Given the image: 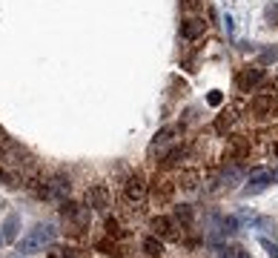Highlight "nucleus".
Instances as JSON below:
<instances>
[{
	"mask_svg": "<svg viewBox=\"0 0 278 258\" xmlns=\"http://www.w3.org/2000/svg\"><path fill=\"white\" fill-rule=\"evenodd\" d=\"M273 60H278V46H270V49H264V52L258 55V63H261V66L273 63Z\"/></svg>",
	"mask_w": 278,
	"mask_h": 258,
	"instance_id": "obj_17",
	"label": "nucleus"
},
{
	"mask_svg": "<svg viewBox=\"0 0 278 258\" xmlns=\"http://www.w3.org/2000/svg\"><path fill=\"white\" fill-rule=\"evenodd\" d=\"M0 141H3V129H0Z\"/></svg>",
	"mask_w": 278,
	"mask_h": 258,
	"instance_id": "obj_28",
	"label": "nucleus"
},
{
	"mask_svg": "<svg viewBox=\"0 0 278 258\" xmlns=\"http://www.w3.org/2000/svg\"><path fill=\"white\" fill-rule=\"evenodd\" d=\"M178 218H186V221H189V218H192V210H189V207H178Z\"/></svg>",
	"mask_w": 278,
	"mask_h": 258,
	"instance_id": "obj_26",
	"label": "nucleus"
},
{
	"mask_svg": "<svg viewBox=\"0 0 278 258\" xmlns=\"http://www.w3.org/2000/svg\"><path fill=\"white\" fill-rule=\"evenodd\" d=\"M181 6H184L186 12H198L201 9V0H181Z\"/></svg>",
	"mask_w": 278,
	"mask_h": 258,
	"instance_id": "obj_23",
	"label": "nucleus"
},
{
	"mask_svg": "<svg viewBox=\"0 0 278 258\" xmlns=\"http://www.w3.org/2000/svg\"><path fill=\"white\" fill-rule=\"evenodd\" d=\"M276 106H278L276 95H255L253 104H250V112L258 115V118H267V115H273V112H276Z\"/></svg>",
	"mask_w": 278,
	"mask_h": 258,
	"instance_id": "obj_5",
	"label": "nucleus"
},
{
	"mask_svg": "<svg viewBox=\"0 0 278 258\" xmlns=\"http://www.w3.org/2000/svg\"><path fill=\"white\" fill-rule=\"evenodd\" d=\"M247 152H250V143L244 141V138H230V158H232V161L244 158Z\"/></svg>",
	"mask_w": 278,
	"mask_h": 258,
	"instance_id": "obj_11",
	"label": "nucleus"
},
{
	"mask_svg": "<svg viewBox=\"0 0 278 258\" xmlns=\"http://www.w3.org/2000/svg\"><path fill=\"white\" fill-rule=\"evenodd\" d=\"M52 241H55V227L37 224L35 230H29V233L23 235V241H17V253H20V256H32V253L46 250Z\"/></svg>",
	"mask_w": 278,
	"mask_h": 258,
	"instance_id": "obj_1",
	"label": "nucleus"
},
{
	"mask_svg": "<svg viewBox=\"0 0 278 258\" xmlns=\"http://www.w3.org/2000/svg\"><path fill=\"white\" fill-rule=\"evenodd\" d=\"M258 244L267 250V256H270V258H278V244H273L270 238H264V235H261V238H258Z\"/></svg>",
	"mask_w": 278,
	"mask_h": 258,
	"instance_id": "obj_19",
	"label": "nucleus"
},
{
	"mask_svg": "<svg viewBox=\"0 0 278 258\" xmlns=\"http://www.w3.org/2000/svg\"><path fill=\"white\" fill-rule=\"evenodd\" d=\"M0 241H3V235H0Z\"/></svg>",
	"mask_w": 278,
	"mask_h": 258,
	"instance_id": "obj_31",
	"label": "nucleus"
},
{
	"mask_svg": "<svg viewBox=\"0 0 278 258\" xmlns=\"http://www.w3.org/2000/svg\"><path fill=\"white\" fill-rule=\"evenodd\" d=\"M181 158H186V149H181V146H178V149H172V152L163 158V164H166V166H175V164H181Z\"/></svg>",
	"mask_w": 278,
	"mask_h": 258,
	"instance_id": "obj_18",
	"label": "nucleus"
},
{
	"mask_svg": "<svg viewBox=\"0 0 278 258\" xmlns=\"http://www.w3.org/2000/svg\"><path fill=\"white\" fill-rule=\"evenodd\" d=\"M17 224H20V218L12 212V215L6 218V224H3V241H14V238H17Z\"/></svg>",
	"mask_w": 278,
	"mask_h": 258,
	"instance_id": "obj_12",
	"label": "nucleus"
},
{
	"mask_svg": "<svg viewBox=\"0 0 278 258\" xmlns=\"http://www.w3.org/2000/svg\"><path fill=\"white\" fill-rule=\"evenodd\" d=\"M69 192V181L66 178H52L46 184V192L43 195H49V198H60V195H66Z\"/></svg>",
	"mask_w": 278,
	"mask_h": 258,
	"instance_id": "obj_9",
	"label": "nucleus"
},
{
	"mask_svg": "<svg viewBox=\"0 0 278 258\" xmlns=\"http://www.w3.org/2000/svg\"><path fill=\"white\" fill-rule=\"evenodd\" d=\"M178 184H181V187H184L186 192H192V189H198V172H184Z\"/></svg>",
	"mask_w": 278,
	"mask_h": 258,
	"instance_id": "obj_16",
	"label": "nucleus"
},
{
	"mask_svg": "<svg viewBox=\"0 0 278 258\" xmlns=\"http://www.w3.org/2000/svg\"><path fill=\"white\" fill-rule=\"evenodd\" d=\"M276 181H278V172H276Z\"/></svg>",
	"mask_w": 278,
	"mask_h": 258,
	"instance_id": "obj_30",
	"label": "nucleus"
},
{
	"mask_svg": "<svg viewBox=\"0 0 278 258\" xmlns=\"http://www.w3.org/2000/svg\"><path fill=\"white\" fill-rule=\"evenodd\" d=\"M267 20H278V6H267Z\"/></svg>",
	"mask_w": 278,
	"mask_h": 258,
	"instance_id": "obj_27",
	"label": "nucleus"
},
{
	"mask_svg": "<svg viewBox=\"0 0 278 258\" xmlns=\"http://www.w3.org/2000/svg\"><path fill=\"white\" fill-rule=\"evenodd\" d=\"M230 124H232V112H224V115L218 118V124H215V127H218V132H224Z\"/></svg>",
	"mask_w": 278,
	"mask_h": 258,
	"instance_id": "obj_20",
	"label": "nucleus"
},
{
	"mask_svg": "<svg viewBox=\"0 0 278 258\" xmlns=\"http://www.w3.org/2000/svg\"><path fill=\"white\" fill-rule=\"evenodd\" d=\"M0 181H3L6 187H17V184H14V181H12V175H9L6 169H0Z\"/></svg>",
	"mask_w": 278,
	"mask_h": 258,
	"instance_id": "obj_25",
	"label": "nucleus"
},
{
	"mask_svg": "<svg viewBox=\"0 0 278 258\" xmlns=\"http://www.w3.org/2000/svg\"><path fill=\"white\" fill-rule=\"evenodd\" d=\"M124 195H127L132 204H140L146 198V178L143 175H129L127 184H124Z\"/></svg>",
	"mask_w": 278,
	"mask_h": 258,
	"instance_id": "obj_4",
	"label": "nucleus"
},
{
	"mask_svg": "<svg viewBox=\"0 0 278 258\" xmlns=\"http://www.w3.org/2000/svg\"><path fill=\"white\" fill-rule=\"evenodd\" d=\"M172 135H175V129H163V132H158V135H155V143H166Z\"/></svg>",
	"mask_w": 278,
	"mask_h": 258,
	"instance_id": "obj_21",
	"label": "nucleus"
},
{
	"mask_svg": "<svg viewBox=\"0 0 278 258\" xmlns=\"http://www.w3.org/2000/svg\"><path fill=\"white\" fill-rule=\"evenodd\" d=\"M273 181H276V172H273L270 166H255L253 172L247 175V192H261V189H267Z\"/></svg>",
	"mask_w": 278,
	"mask_h": 258,
	"instance_id": "obj_2",
	"label": "nucleus"
},
{
	"mask_svg": "<svg viewBox=\"0 0 278 258\" xmlns=\"http://www.w3.org/2000/svg\"><path fill=\"white\" fill-rule=\"evenodd\" d=\"M86 204H89L92 210H106V207H109V189H106L104 184L89 187V192H86Z\"/></svg>",
	"mask_w": 278,
	"mask_h": 258,
	"instance_id": "obj_6",
	"label": "nucleus"
},
{
	"mask_svg": "<svg viewBox=\"0 0 278 258\" xmlns=\"http://www.w3.org/2000/svg\"><path fill=\"white\" fill-rule=\"evenodd\" d=\"M221 101H224V95L221 92H209V98H207L209 106H221Z\"/></svg>",
	"mask_w": 278,
	"mask_h": 258,
	"instance_id": "obj_24",
	"label": "nucleus"
},
{
	"mask_svg": "<svg viewBox=\"0 0 278 258\" xmlns=\"http://www.w3.org/2000/svg\"><path fill=\"white\" fill-rule=\"evenodd\" d=\"M253 224H255V230H261V233H278L276 218H270V215H258Z\"/></svg>",
	"mask_w": 278,
	"mask_h": 258,
	"instance_id": "obj_14",
	"label": "nucleus"
},
{
	"mask_svg": "<svg viewBox=\"0 0 278 258\" xmlns=\"http://www.w3.org/2000/svg\"><path fill=\"white\" fill-rule=\"evenodd\" d=\"M143 253L152 258H158L163 256V241L158 238V235H149V238H143Z\"/></svg>",
	"mask_w": 278,
	"mask_h": 258,
	"instance_id": "obj_10",
	"label": "nucleus"
},
{
	"mask_svg": "<svg viewBox=\"0 0 278 258\" xmlns=\"http://www.w3.org/2000/svg\"><path fill=\"white\" fill-rule=\"evenodd\" d=\"M106 233H109V235H121V224H118L115 218H109V221H106Z\"/></svg>",
	"mask_w": 278,
	"mask_h": 258,
	"instance_id": "obj_22",
	"label": "nucleus"
},
{
	"mask_svg": "<svg viewBox=\"0 0 278 258\" xmlns=\"http://www.w3.org/2000/svg\"><path fill=\"white\" fill-rule=\"evenodd\" d=\"M172 195H175V187L169 181H158V184H155V198L158 201H169Z\"/></svg>",
	"mask_w": 278,
	"mask_h": 258,
	"instance_id": "obj_15",
	"label": "nucleus"
},
{
	"mask_svg": "<svg viewBox=\"0 0 278 258\" xmlns=\"http://www.w3.org/2000/svg\"><path fill=\"white\" fill-rule=\"evenodd\" d=\"M152 233L158 235L161 241H178V224L172 218H166V215H158V218H152Z\"/></svg>",
	"mask_w": 278,
	"mask_h": 258,
	"instance_id": "obj_3",
	"label": "nucleus"
},
{
	"mask_svg": "<svg viewBox=\"0 0 278 258\" xmlns=\"http://www.w3.org/2000/svg\"><path fill=\"white\" fill-rule=\"evenodd\" d=\"M244 175V169L238 164H230V166H224V184H230V187H235L238 181H241Z\"/></svg>",
	"mask_w": 278,
	"mask_h": 258,
	"instance_id": "obj_13",
	"label": "nucleus"
},
{
	"mask_svg": "<svg viewBox=\"0 0 278 258\" xmlns=\"http://www.w3.org/2000/svg\"><path fill=\"white\" fill-rule=\"evenodd\" d=\"M204 32H207V23H204L201 17H189V20L181 23V37H184V40H198Z\"/></svg>",
	"mask_w": 278,
	"mask_h": 258,
	"instance_id": "obj_7",
	"label": "nucleus"
},
{
	"mask_svg": "<svg viewBox=\"0 0 278 258\" xmlns=\"http://www.w3.org/2000/svg\"><path fill=\"white\" fill-rule=\"evenodd\" d=\"M276 155H278V146H276Z\"/></svg>",
	"mask_w": 278,
	"mask_h": 258,
	"instance_id": "obj_29",
	"label": "nucleus"
},
{
	"mask_svg": "<svg viewBox=\"0 0 278 258\" xmlns=\"http://www.w3.org/2000/svg\"><path fill=\"white\" fill-rule=\"evenodd\" d=\"M261 78H264V72H261V69H253V66H250V69L238 72L235 83H238V89H241V92H247V89H253L255 83L261 81Z\"/></svg>",
	"mask_w": 278,
	"mask_h": 258,
	"instance_id": "obj_8",
	"label": "nucleus"
}]
</instances>
